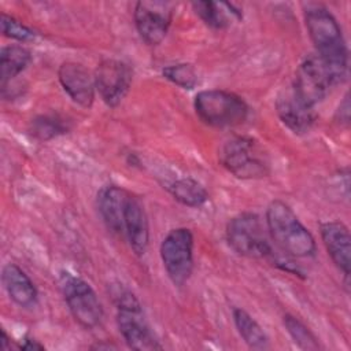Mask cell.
I'll return each instance as SVG.
<instances>
[{"label": "cell", "mask_w": 351, "mask_h": 351, "mask_svg": "<svg viewBox=\"0 0 351 351\" xmlns=\"http://www.w3.org/2000/svg\"><path fill=\"white\" fill-rule=\"evenodd\" d=\"M1 33L12 40L16 41H32L36 38V32L32 30L29 26L22 23L21 21L7 15L5 12L1 14Z\"/></svg>", "instance_id": "25"}, {"label": "cell", "mask_w": 351, "mask_h": 351, "mask_svg": "<svg viewBox=\"0 0 351 351\" xmlns=\"http://www.w3.org/2000/svg\"><path fill=\"white\" fill-rule=\"evenodd\" d=\"M196 115L208 126L233 128L248 115L247 103L236 93L223 89L200 90L193 100Z\"/></svg>", "instance_id": "4"}, {"label": "cell", "mask_w": 351, "mask_h": 351, "mask_svg": "<svg viewBox=\"0 0 351 351\" xmlns=\"http://www.w3.org/2000/svg\"><path fill=\"white\" fill-rule=\"evenodd\" d=\"M169 192L178 203L186 207H200L208 199L206 188L200 182L189 177L173 181L169 185Z\"/></svg>", "instance_id": "21"}, {"label": "cell", "mask_w": 351, "mask_h": 351, "mask_svg": "<svg viewBox=\"0 0 351 351\" xmlns=\"http://www.w3.org/2000/svg\"><path fill=\"white\" fill-rule=\"evenodd\" d=\"M59 287L75 322L85 329H93L101 322V303L93 288L85 280L63 271L59 277Z\"/></svg>", "instance_id": "6"}, {"label": "cell", "mask_w": 351, "mask_h": 351, "mask_svg": "<svg viewBox=\"0 0 351 351\" xmlns=\"http://www.w3.org/2000/svg\"><path fill=\"white\" fill-rule=\"evenodd\" d=\"M226 240L229 247L241 256L267 258L273 254L262 221L254 213L233 217L226 225Z\"/></svg>", "instance_id": "7"}, {"label": "cell", "mask_w": 351, "mask_h": 351, "mask_svg": "<svg viewBox=\"0 0 351 351\" xmlns=\"http://www.w3.org/2000/svg\"><path fill=\"white\" fill-rule=\"evenodd\" d=\"M233 321L244 343L255 350L269 348V337L262 326L243 308L233 310Z\"/></svg>", "instance_id": "20"}, {"label": "cell", "mask_w": 351, "mask_h": 351, "mask_svg": "<svg viewBox=\"0 0 351 351\" xmlns=\"http://www.w3.org/2000/svg\"><path fill=\"white\" fill-rule=\"evenodd\" d=\"M123 236L136 255L145 254L149 241L148 218L141 200L130 192L123 213Z\"/></svg>", "instance_id": "15"}, {"label": "cell", "mask_w": 351, "mask_h": 351, "mask_svg": "<svg viewBox=\"0 0 351 351\" xmlns=\"http://www.w3.org/2000/svg\"><path fill=\"white\" fill-rule=\"evenodd\" d=\"M3 285L14 303L23 308L36 306L38 295L30 277L15 263H7L1 271Z\"/></svg>", "instance_id": "17"}, {"label": "cell", "mask_w": 351, "mask_h": 351, "mask_svg": "<svg viewBox=\"0 0 351 351\" xmlns=\"http://www.w3.org/2000/svg\"><path fill=\"white\" fill-rule=\"evenodd\" d=\"M336 117H337V122L348 125V122H350V100H348V95H346L343 97V101L340 103V106L337 108Z\"/></svg>", "instance_id": "26"}, {"label": "cell", "mask_w": 351, "mask_h": 351, "mask_svg": "<svg viewBox=\"0 0 351 351\" xmlns=\"http://www.w3.org/2000/svg\"><path fill=\"white\" fill-rule=\"evenodd\" d=\"M30 52L21 45L3 47L0 51V84L1 89L11 82L12 78L19 75L30 63Z\"/></svg>", "instance_id": "19"}, {"label": "cell", "mask_w": 351, "mask_h": 351, "mask_svg": "<svg viewBox=\"0 0 351 351\" xmlns=\"http://www.w3.org/2000/svg\"><path fill=\"white\" fill-rule=\"evenodd\" d=\"M58 78L70 99L84 108H89L95 100V78L77 62H63L58 69Z\"/></svg>", "instance_id": "12"}, {"label": "cell", "mask_w": 351, "mask_h": 351, "mask_svg": "<svg viewBox=\"0 0 351 351\" xmlns=\"http://www.w3.org/2000/svg\"><path fill=\"white\" fill-rule=\"evenodd\" d=\"M162 74L166 80L182 89H193L197 84V74L192 64L189 63H177L166 66L162 70Z\"/></svg>", "instance_id": "24"}, {"label": "cell", "mask_w": 351, "mask_h": 351, "mask_svg": "<svg viewBox=\"0 0 351 351\" xmlns=\"http://www.w3.org/2000/svg\"><path fill=\"white\" fill-rule=\"evenodd\" d=\"M117 324L126 344L137 351L160 350L162 346L151 332L143 307L130 291L117 293Z\"/></svg>", "instance_id": "5"}, {"label": "cell", "mask_w": 351, "mask_h": 351, "mask_svg": "<svg viewBox=\"0 0 351 351\" xmlns=\"http://www.w3.org/2000/svg\"><path fill=\"white\" fill-rule=\"evenodd\" d=\"M192 7L196 15L213 29H223L230 23L232 18L240 19L241 12L234 10L233 4L215 1H193Z\"/></svg>", "instance_id": "18"}, {"label": "cell", "mask_w": 351, "mask_h": 351, "mask_svg": "<svg viewBox=\"0 0 351 351\" xmlns=\"http://www.w3.org/2000/svg\"><path fill=\"white\" fill-rule=\"evenodd\" d=\"M160 259L170 281L181 287L193 270V234L188 228L170 230L160 244Z\"/></svg>", "instance_id": "8"}, {"label": "cell", "mask_w": 351, "mask_h": 351, "mask_svg": "<svg viewBox=\"0 0 351 351\" xmlns=\"http://www.w3.org/2000/svg\"><path fill=\"white\" fill-rule=\"evenodd\" d=\"M221 165L240 180H259L270 174L269 156L252 137L234 136L223 143Z\"/></svg>", "instance_id": "3"}, {"label": "cell", "mask_w": 351, "mask_h": 351, "mask_svg": "<svg viewBox=\"0 0 351 351\" xmlns=\"http://www.w3.org/2000/svg\"><path fill=\"white\" fill-rule=\"evenodd\" d=\"M95 86L108 107H117L128 95L132 84L130 67L118 59H104L95 70Z\"/></svg>", "instance_id": "11"}, {"label": "cell", "mask_w": 351, "mask_h": 351, "mask_svg": "<svg viewBox=\"0 0 351 351\" xmlns=\"http://www.w3.org/2000/svg\"><path fill=\"white\" fill-rule=\"evenodd\" d=\"M29 130L37 140L47 141L67 133L69 126L67 122H64V119L59 118L58 115H38L32 119Z\"/></svg>", "instance_id": "22"}, {"label": "cell", "mask_w": 351, "mask_h": 351, "mask_svg": "<svg viewBox=\"0 0 351 351\" xmlns=\"http://www.w3.org/2000/svg\"><path fill=\"white\" fill-rule=\"evenodd\" d=\"M319 233L332 262L348 278L351 265V236L348 228L340 221H326L319 225Z\"/></svg>", "instance_id": "14"}, {"label": "cell", "mask_w": 351, "mask_h": 351, "mask_svg": "<svg viewBox=\"0 0 351 351\" xmlns=\"http://www.w3.org/2000/svg\"><path fill=\"white\" fill-rule=\"evenodd\" d=\"M21 348L22 350H44V346L34 339H25V341L21 344Z\"/></svg>", "instance_id": "27"}, {"label": "cell", "mask_w": 351, "mask_h": 351, "mask_svg": "<svg viewBox=\"0 0 351 351\" xmlns=\"http://www.w3.org/2000/svg\"><path fill=\"white\" fill-rule=\"evenodd\" d=\"M266 228L277 247L293 258H310L315 254V240L299 221L292 208L273 200L266 208Z\"/></svg>", "instance_id": "2"}, {"label": "cell", "mask_w": 351, "mask_h": 351, "mask_svg": "<svg viewBox=\"0 0 351 351\" xmlns=\"http://www.w3.org/2000/svg\"><path fill=\"white\" fill-rule=\"evenodd\" d=\"M284 326L287 328L292 340L303 350H318L319 344L314 333L296 317L284 315Z\"/></svg>", "instance_id": "23"}, {"label": "cell", "mask_w": 351, "mask_h": 351, "mask_svg": "<svg viewBox=\"0 0 351 351\" xmlns=\"http://www.w3.org/2000/svg\"><path fill=\"white\" fill-rule=\"evenodd\" d=\"M1 348H3V350H7V348H8V336H7V333H5L4 329L1 330Z\"/></svg>", "instance_id": "28"}, {"label": "cell", "mask_w": 351, "mask_h": 351, "mask_svg": "<svg viewBox=\"0 0 351 351\" xmlns=\"http://www.w3.org/2000/svg\"><path fill=\"white\" fill-rule=\"evenodd\" d=\"M304 22L315 55L329 70L333 82H341L347 75L348 51L337 21L326 8L314 5L304 11Z\"/></svg>", "instance_id": "1"}, {"label": "cell", "mask_w": 351, "mask_h": 351, "mask_svg": "<svg viewBox=\"0 0 351 351\" xmlns=\"http://www.w3.org/2000/svg\"><path fill=\"white\" fill-rule=\"evenodd\" d=\"M332 85L335 82L324 62L317 55H310L299 64L292 89L303 103L314 108L325 99Z\"/></svg>", "instance_id": "9"}, {"label": "cell", "mask_w": 351, "mask_h": 351, "mask_svg": "<svg viewBox=\"0 0 351 351\" xmlns=\"http://www.w3.org/2000/svg\"><path fill=\"white\" fill-rule=\"evenodd\" d=\"M134 25L140 37L148 45L163 41L173 19V3L138 1L134 5Z\"/></svg>", "instance_id": "10"}, {"label": "cell", "mask_w": 351, "mask_h": 351, "mask_svg": "<svg viewBox=\"0 0 351 351\" xmlns=\"http://www.w3.org/2000/svg\"><path fill=\"white\" fill-rule=\"evenodd\" d=\"M276 112L280 121L295 134L307 133L315 123L317 114L313 107L303 103L295 90H282L276 100Z\"/></svg>", "instance_id": "13"}, {"label": "cell", "mask_w": 351, "mask_h": 351, "mask_svg": "<svg viewBox=\"0 0 351 351\" xmlns=\"http://www.w3.org/2000/svg\"><path fill=\"white\" fill-rule=\"evenodd\" d=\"M129 192L117 185H106L97 193L99 214L110 232L123 236V213Z\"/></svg>", "instance_id": "16"}]
</instances>
